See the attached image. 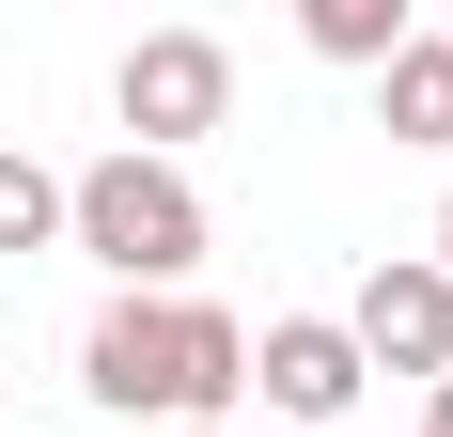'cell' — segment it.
<instances>
[{"label": "cell", "instance_id": "cell-2", "mask_svg": "<svg viewBox=\"0 0 453 437\" xmlns=\"http://www.w3.org/2000/svg\"><path fill=\"white\" fill-rule=\"evenodd\" d=\"M63 234H79L126 297H173L188 265H203V188H188L173 157H94V172L63 188Z\"/></svg>", "mask_w": 453, "mask_h": 437}, {"label": "cell", "instance_id": "cell-5", "mask_svg": "<svg viewBox=\"0 0 453 437\" xmlns=\"http://www.w3.org/2000/svg\"><path fill=\"white\" fill-rule=\"evenodd\" d=\"M250 375H266V422L281 437H328L344 406H360V344H344L328 312H281L266 344H250Z\"/></svg>", "mask_w": 453, "mask_h": 437}, {"label": "cell", "instance_id": "cell-6", "mask_svg": "<svg viewBox=\"0 0 453 437\" xmlns=\"http://www.w3.org/2000/svg\"><path fill=\"white\" fill-rule=\"evenodd\" d=\"M375 126L391 141H453V47L438 32H407L391 63H375Z\"/></svg>", "mask_w": 453, "mask_h": 437}, {"label": "cell", "instance_id": "cell-10", "mask_svg": "<svg viewBox=\"0 0 453 437\" xmlns=\"http://www.w3.org/2000/svg\"><path fill=\"white\" fill-rule=\"evenodd\" d=\"M422 265H438V281H453V203H438V250H422Z\"/></svg>", "mask_w": 453, "mask_h": 437}, {"label": "cell", "instance_id": "cell-9", "mask_svg": "<svg viewBox=\"0 0 453 437\" xmlns=\"http://www.w3.org/2000/svg\"><path fill=\"white\" fill-rule=\"evenodd\" d=\"M422 437H453V375H438V406H422Z\"/></svg>", "mask_w": 453, "mask_h": 437}, {"label": "cell", "instance_id": "cell-11", "mask_svg": "<svg viewBox=\"0 0 453 437\" xmlns=\"http://www.w3.org/2000/svg\"><path fill=\"white\" fill-rule=\"evenodd\" d=\"M203 437H234V422H203Z\"/></svg>", "mask_w": 453, "mask_h": 437}, {"label": "cell", "instance_id": "cell-1", "mask_svg": "<svg viewBox=\"0 0 453 437\" xmlns=\"http://www.w3.org/2000/svg\"><path fill=\"white\" fill-rule=\"evenodd\" d=\"M79 391L110 406V422H219L234 391H250V328H234L219 297H110L79 328Z\"/></svg>", "mask_w": 453, "mask_h": 437}, {"label": "cell", "instance_id": "cell-4", "mask_svg": "<svg viewBox=\"0 0 453 437\" xmlns=\"http://www.w3.org/2000/svg\"><path fill=\"white\" fill-rule=\"evenodd\" d=\"M344 344H360V375H422V391H438L453 375V281L422 250H391L360 281V312H344Z\"/></svg>", "mask_w": 453, "mask_h": 437}, {"label": "cell", "instance_id": "cell-12", "mask_svg": "<svg viewBox=\"0 0 453 437\" xmlns=\"http://www.w3.org/2000/svg\"><path fill=\"white\" fill-rule=\"evenodd\" d=\"M438 47H453V32H438Z\"/></svg>", "mask_w": 453, "mask_h": 437}, {"label": "cell", "instance_id": "cell-7", "mask_svg": "<svg viewBox=\"0 0 453 437\" xmlns=\"http://www.w3.org/2000/svg\"><path fill=\"white\" fill-rule=\"evenodd\" d=\"M297 32H313L328 63H391V47H407V0H313Z\"/></svg>", "mask_w": 453, "mask_h": 437}, {"label": "cell", "instance_id": "cell-8", "mask_svg": "<svg viewBox=\"0 0 453 437\" xmlns=\"http://www.w3.org/2000/svg\"><path fill=\"white\" fill-rule=\"evenodd\" d=\"M47 234H63V172L0 157V250H47Z\"/></svg>", "mask_w": 453, "mask_h": 437}, {"label": "cell", "instance_id": "cell-3", "mask_svg": "<svg viewBox=\"0 0 453 437\" xmlns=\"http://www.w3.org/2000/svg\"><path fill=\"white\" fill-rule=\"evenodd\" d=\"M110 110L141 126L126 157H173V141H203V126L234 110V47H219V32H141L126 79H110Z\"/></svg>", "mask_w": 453, "mask_h": 437}]
</instances>
